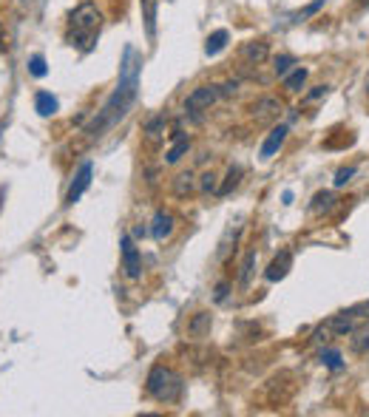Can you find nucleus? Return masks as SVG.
I'll use <instances>...</instances> for the list:
<instances>
[{
	"instance_id": "ddd939ff",
	"label": "nucleus",
	"mask_w": 369,
	"mask_h": 417,
	"mask_svg": "<svg viewBox=\"0 0 369 417\" xmlns=\"http://www.w3.org/2000/svg\"><path fill=\"white\" fill-rule=\"evenodd\" d=\"M194 190H196V176L191 170L173 176V196L176 199H188V196H194Z\"/></svg>"
},
{
	"instance_id": "4468645a",
	"label": "nucleus",
	"mask_w": 369,
	"mask_h": 417,
	"mask_svg": "<svg viewBox=\"0 0 369 417\" xmlns=\"http://www.w3.org/2000/svg\"><path fill=\"white\" fill-rule=\"evenodd\" d=\"M327 326H329L332 338H347L352 332V315L350 312H338V315H332L327 321Z\"/></svg>"
},
{
	"instance_id": "7c9ffc66",
	"label": "nucleus",
	"mask_w": 369,
	"mask_h": 417,
	"mask_svg": "<svg viewBox=\"0 0 369 417\" xmlns=\"http://www.w3.org/2000/svg\"><path fill=\"white\" fill-rule=\"evenodd\" d=\"M352 318H369V301H361V304H355V307H350L347 310Z\"/></svg>"
},
{
	"instance_id": "dca6fc26",
	"label": "nucleus",
	"mask_w": 369,
	"mask_h": 417,
	"mask_svg": "<svg viewBox=\"0 0 369 417\" xmlns=\"http://www.w3.org/2000/svg\"><path fill=\"white\" fill-rule=\"evenodd\" d=\"M165 128H168V116H165V114H157V116H151V119H148L142 131H145V136H148L151 142H157V139H162Z\"/></svg>"
},
{
	"instance_id": "f03ea898",
	"label": "nucleus",
	"mask_w": 369,
	"mask_h": 417,
	"mask_svg": "<svg viewBox=\"0 0 369 417\" xmlns=\"http://www.w3.org/2000/svg\"><path fill=\"white\" fill-rule=\"evenodd\" d=\"M100 26H103L100 9L91 3V0H85V3H80L69 17V43L80 46L83 51H91L100 37Z\"/></svg>"
},
{
	"instance_id": "39448f33",
	"label": "nucleus",
	"mask_w": 369,
	"mask_h": 417,
	"mask_svg": "<svg viewBox=\"0 0 369 417\" xmlns=\"http://www.w3.org/2000/svg\"><path fill=\"white\" fill-rule=\"evenodd\" d=\"M222 94H219V85H199L194 91L184 97V111H205L216 103Z\"/></svg>"
},
{
	"instance_id": "9d476101",
	"label": "nucleus",
	"mask_w": 369,
	"mask_h": 417,
	"mask_svg": "<svg viewBox=\"0 0 369 417\" xmlns=\"http://www.w3.org/2000/svg\"><path fill=\"white\" fill-rule=\"evenodd\" d=\"M171 233H173V216L168 211H157L151 219V236L157 238V242H165Z\"/></svg>"
},
{
	"instance_id": "a211bd4d",
	"label": "nucleus",
	"mask_w": 369,
	"mask_h": 417,
	"mask_svg": "<svg viewBox=\"0 0 369 417\" xmlns=\"http://www.w3.org/2000/svg\"><path fill=\"white\" fill-rule=\"evenodd\" d=\"M239 236H241V224H230V227L225 230L222 242H219V250H216L219 258H228V253H230V250L236 247V242H239Z\"/></svg>"
},
{
	"instance_id": "473e14b6",
	"label": "nucleus",
	"mask_w": 369,
	"mask_h": 417,
	"mask_svg": "<svg viewBox=\"0 0 369 417\" xmlns=\"http://www.w3.org/2000/svg\"><path fill=\"white\" fill-rule=\"evenodd\" d=\"M228 292H230V284H228V281H219V284H216V292H213V298H216V304H222V301H225Z\"/></svg>"
},
{
	"instance_id": "f257e3e1",
	"label": "nucleus",
	"mask_w": 369,
	"mask_h": 417,
	"mask_svg": "<svg viewBox=\"0 0 369 417\" xmlns=\"http://www.w3.org/2000/svg\"><path fill=\"white\" fill-rule=\"evenodd\" d=\"M139 71H142V57L128 46L126 54H122V63H119V80H117L114 94L105 100V105L97 111V116L91 119L83 131L88 142L100 139L108 128H114L119 119L131 111V105L137 103V94H139Z\"/></svg>"
},
{
	"instance_id": "bb28decb",
	"label": "nucleus",
	"mask_w": 369,
	"mask_h": 417,
	"mask_svg": "<svg viewBox=\"0 0 369 417\" xmlns=\"http://www.w3.org/2000/svg\"><path fill=\"white\" fill-rule=\"evenodd\" d=\"M293 66H295V60H293L290 54H279V57L273 60V71H275V77H287Z\"/></svg>"
},
{
	"instance_id": "f8f14e48",
	"label": "nucleus",
	"mask_w": 369,
	"mask_h": 417,
	"mask_svg": "<svg viewBox=\"0 0 369 417\" xmlns=\"http://www.w3.org/2000/svg\"><path fill=\"white\" fill-rule=\"evenodd\" d=\"M350 346H352V352H358V355H366V352H369V318H363V323L352 326Z\"/></svg>"
},
{
	"instance_id": "2eb2a0df",
	"label": "nucleus",
	"mask_w": 369,
	"mask_h": 417,
	"mask_svg": "<svg viewBox=\"0 0 369 417\" xmlns=\"http://www.w3.org/2000/svg\"><path fill=\"white\" fill-rule=\"evenodd\" d=\"M210 326H213L210 312H196V315L188 321V335H191V338H205V335L210 332Z\"/></svg>"
},
{
	"instance_id": "5701e85b",
	"label": "nucleus",
	"mask_w": 369,
	"mask_h": 417,
	"mask_svg": "<svg viewBox=\"0 0 369 417\" xmlns=\"http://www.w3.org/2000/svg\"><path fill=\"white\" fill-rule=\"evenodd\" d=\"M188 151H191V139L179 136V139H176V142L171 145V151L165 154V162H168V165H176V162H179V159H182L184 154H188Z\"/></svg>"
},
{
	"instance_id": "e433bc0d",
	"label": "nucleus",
	"mask_w": 369,
	"mask_h": 417,
	"mask_svg": "<svg viewBox=\"0 0 369 417\" xmlns=\"http://www.w3.org/2000/svg\"><path fill=\"white\" fill-rule=\"evenodd\" d=\"M145 236V227H134V238H142Z\"/></svg>"
},
{
	"instance_id": "412c9836",
	"label": "nucleus",
	"mask_w": 369,
	"mask_h": 417,
	"mask_svg": "<svg viewBox=\"0 0 369 417\" xmlns=\"http://www.w3.org/2000/svg\"><path fill=\"white\" fill-rule=\"evenodd\" d=\"M142 12H145V28H148V37L153 40L157 37V0H139Z\"/></svg>"
},
{
	"instance_id": "c85d7f7f",
	"label": "nucleus",
	"mask_w": 369,
	"mask_h": 417,
	"mask_svg": "<svg viewBox=\"0 0 369 417\" xmlns=\"http://www.w3.org/2000/svg\"><path fill=\"white\" fill-rule=\"evenodd\" d=\"M199 188H202V193H216L219 190V182H216V173H202V179H199Z\"/></svg>"
},
{
	"instance_id": "393cba45",
	"label": "nucleus",
	"mask_w": 369,
	"mask_h": 417,
	"mask_svg": "<svg viewBox=\"0 0 369 417\" xmlns=\"http://www.w3.org/2000/svg\"><path fill=\"white\" fill-rule=\"evenodd\" d=\"M239 182H241V168H239V165H230V168H228V176H225V185H222L216 193H219V196H228L233 188H239Z\"/></svg>"
},
{
	"instance_id": "aec40b11",
	"label": "nucleus",
	"mask_w": 369,
	"mask_h": 417,
	"mask_svg": "<svg viewBox=\"0 0 369 417\" xmlns=\"http://www.w3.org/2000/svg\"><path fill=\"white\" fill-rule=\"evenodd\" d=\"M57 108H60L57 97H51L49 91H37V97H35V111H37L40 116H54Z\"/></svg>"
},
{
	"instance_id": "1a4fd4ad",
	"label": "nucleus",
	"mask_w": 369,
	"mask_h": 417,
	"mask_svg": "<svg viewBox=\"0 0 369 417\" xmlns=\"http://www.w3.org/2000/svg\"><path fill=\"white\" fill-rule=\"evenodd\" d=\"M290 267H293V253L290 250H279V256H273L270 267L264 270V278L267 281H282L290 273Z\"/></svg>"
},
{
	"instance_id": "c9c22d12",
	"label": "nucleus",
	"mask_w": 369,
	"mask_h": 417,
	"mask_svg": "<svg viewBox=\"0 0 369 417\" xmlns=\"http://www.w3.org/2000/svg\"><path fill=\"white\" fill-rule=\"evenodd\" d=\"M0 48H6V28H3V23H0Z\"/></svg>"
},
{
	"instance_id": "f3484780",
	"label": "nucleus",
	"mask_w": 369,
	"mask_h": 417,
	"mask_svg": "<svg viewBox=\"0 0 369 417\" xmlns=\"http://www.w3.org/2000/svg\"><path fill=\"white\" fill-rule=\"evenodd\" d=\"M228 40H230L228 28H216V32H213V35H207V40H205V54H207V57L219 54V51L228 46Z\"/></svg>"
},
{
	"instance_id": "c756f323",
	"label": "nucleus",
	"mask_w": 369,
	"mask_h": 417,
	"mask_svg": "<svg viewBox=\"0 0 369 417\" xmlns=\"http://www.w3.org/2000/svg\"><path fill=\"white\" fill-rule=\"evenodd\" d=\"M355 173H358V168H352V165H350V168H341V170L335 173V188H344L347 182H352Z\"/></svg>"
},
{
	"instance_id": "6ab92c4d",
	"label": "nucleus",
	"mask_w": 369,
	"mask_h": 417,
	"mask_svg": "<svg viewBox=\"0 0 369 417\" xmlns=\"http://www.w3.org/2000/svg\"><path fill=\"white\" fill-rule=\"evenodd\" d=\"M332 207H335V193H332V190H318V193L313 196L310 211H313L316 216H321V213H329Z\"/></svg>"
},
{
	"instance_id": "f704fd0d",
	"label": "nucleus",
	"mask_w": 369,
	"mask_h": 417,
	"mask_svg": "<svg viewBox=\"0 0 369 417\" xmlns=\"http://www.w3.org/2000/svg\"><path fill=\"white\" fill-rule=\"evenodd\" d=\"M327 91H329V88H327V85H318V88H313V91H310V94H307V97H304V103H313V100H321V97H327Z\"/></svg>"
},
{
	"instance_id": "4be33fe9",
	"label": "nucleus",
	"mask_w": 369,
	"mask_h": 417,
	"mask_svg": "<svg viewBox=\"0 0 369 417\" xmlns=\"http://www.w3.org/2000/svg\"><path fill=\"white\" fill-rule=\"evenodd\" d=\"M253 267H256V247L248 250V256H244V261H241V267H239V287H248V284H250Z\"/></svg>"
},
{
	"instance_id": "20e7f679",
	"label": "nucleus",
	"mask_w": 369,
	"mask_h": 417,
	"mask_svg": "<svg viewBox=\"0 0 369 417\" xmlns=\"http://www.w3.org/2000/svg\"><path fill=\"white\" fill-rule=\"evenodd\" d=\"M119 253H122V273H126L128 278H139L142 276V256H139L131 236H122Z\"/></svg>"
},
{
	"instance_id": "7ed1b4c3",
	"label": "nucleus",
	"mask_w": 369,
	"mask_h": 417,
	"mask_svg": "<svg viewBox=\"0 0 369 417\" xmlns=\"http://www.w3.org/2000/svg\"><path fill=\"white\" fill-rule=\"evenodd\" d=\"M184 389V383H182V375L173 372L171 366H162L157 364L151 372H148V380H145V392L153 398V400H160V403H176L179 395Z\"/></svg>"
},
{
	"instance_id": "72a5a7b5",
	"label": "nucleus",
	"mask_w": 369,
	"mask_h": 417,
	"mask_svg": "<svg viewBox=\"0 0 369 417\" xmlns=\"http://www.w3.org/2000/svg\"><path fill=\"white\" fill-rule=\"evenodd\" d=\"M239 91V80H228L225 85H219V94L222 97H230V94H236Z\"/></svg>"
},
{
	"instance_id": "cd10ccee",
	"label": "nucleus",
	"mask_w": 369,
	"mask_h": 417,
	"mask_svg": "<svg viewBox=\"0 0 369 417\" xmlns=\"http://www.w3.org/2000/svg\"><path fill=\"white\" fill-rule=\"evenodd\" d=\"M28 74H32V77H46V74H49L46 60H43L40 54H35L32 60H28Z\"/></svg>"
},
{
	"instance_id": "6e6552de",
	"label": "nucleus",
	"mask_w": 369,
	"mask_h": 417,
	"mask_svg": "<svg viewBox=\"0 0 369 417\" xmlns=\"http://www.w3.org/2000/svg\"><path fill=\"white\" fill-rule=\"evenodd\" d=\"M287 134H290V128L282 123V125H275L270 134H267V139L261 142V151H259V157L261 159H273L275 154L282 151V145L287 142Z\"/></svg>"
},
{
	"instance_id": "423d86ee",
	"label": "nucleus",
	"mask_w": 369,
	"mask_h": 417,
	"mask_svg": "<svg viewBox=\"0 0 369 417\" xmlns=\"http://www.w3.org/2000/svg\"><path fill=\"white\" fill-rule=\"evenodd\" d=\"M91 176H94V165L91 162H83L80 165V170L74 173V182H71V188H69V193H66V207H71L85 190H88V185H91Z\"/></svg>"
},
{
	"instance_id": "0eeeda50",
	"label": "nucleus",
	"mask_w": 369,
	"mask_h": 417,
	"mask_svg": "<svg viewBox=\"0 0 369 417\" xmlns=\"http://www.w3.org/2000/svg\"><path fill=\"white\" fill-rule=\"evenodd\" d=\"M279 114H282V103L275 97H259L250 105V116L256 123H273V119H279Z\"/></svg>"
},
{
	"instance_id": "a878e982",
	"label": "nucleus",
	"mask_w": 369,
	"mask_h": 417,
	"mask_svg": "<svg viewBox=\"0 0 369 417\" xmlns=\"http://www.w3.org/2000/svg\"><path fill=\"white\" fill-rule=\"evenodd\" d=\"M321 364H324L327 369H332V372H338V369H344L341 352H338V349H324V352H321Z\"/></svg>"
},
{
	"instance_id": "2f4dec72",
	"label": "nucleus",
	"mask_w": 369,
	"mask_h": 417,
	"mask_svg": "<svg viewBox=\"0 0 369 417\" xmlns=\"http://www.w3.org/2000/svg\"><path fill=\"white\" fill-rule=\"evenodd\" d=\"M324 6V0H316V3H310V6H307V9H301L298 15H295V20H307V17H310V15H316L318 9Z\"/></svg>"
},
{
	"instance_id": "b1692460",
	"label": "nucleus",
	"mask_w": 369,
	"mask_h": 417,
	"mask_svg": "<svg viewBox=\"0 0 369 417\" xmlns=\"http://www.w3.org/2000/svg\"><path fill=\"white\" fill-rule=\"evenodd\" d=\"M307 74H310V71H307V69H295V71H290L287 77H284V88H287V91L290 94H295V91H301V88H304V82H307Z\"/></svg>"
},
{
	"instance_id": "9b49d317",
	"label": "nucleus",
	"mask_w": 369,
	"mask_h": 417,
	"mask_svg": "<svg viewBox=\"0 0 369 417\" xmlns=\"http://www.w3.org/2000/svg\"><path fill=\"white\" fill-rule=\"evenodd\" d=\"M267 57H270V48H267L264 40H253V43L241 46V60H248V63H253V66H261Z\"/></svg>"
}]
</instances>
